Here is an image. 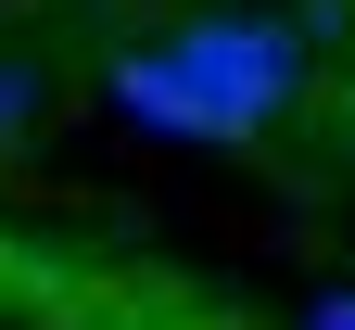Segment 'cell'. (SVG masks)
I'll return each instance as SVG.
<instances>
[{
	"instance_id": "obj_1",
	"label": "cell",
	"mask_w": 355,
	"mask_h": 330,
	"mask_svg": "<svg viewBox=\"0 0 355 330\" xmlns=\"http://www.w3.org/2000/svg\"><path fill=\"white\" fill-rule=\"evenodd\" d=\"M102 89H114V115H140L165 140H266L304 102V26L229 0V13H191L165 38H127Z\"/></svg>"
},
{
	"instance_id": "obj_2",
	"label": "cell",
	"mask_w": 355,
	"mask_h": 330,
	"mask_svg": "<svg viewBox=\"0 0 355 330\" xmlns=\"http://www.w3.org/2000/svg\"><path fill=\"white\" fill-rule=\"evenodd\" d=\"M38 102H51V64H26V51H0V140H26Z\"/></svg>"
},
{
	"instance_id": "obj_3",
	"label": "cell",
	"mask_w": 355,
	"mask_h": 330,
	"mask_svg": "<svg viewBox=\"0 0 355 330\" xmlns=\"http://www.w3.org/2000/svg\"><path fill=\"white\" fill-rule=\"evenodd\" d=\"M318 330H355V292H330V305H318Z\"/></svg>"
}]
</instances>
